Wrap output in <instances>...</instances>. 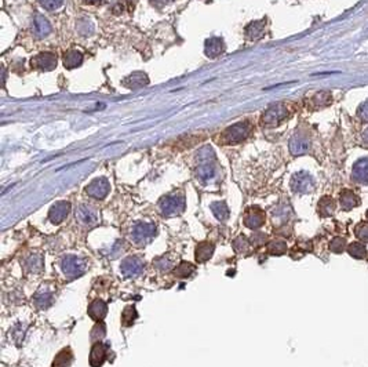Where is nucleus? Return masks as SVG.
Wrapping results in <instances>:
<instances>
[{"label":"nucleus","mask_w":368,"mask_h":367,"mask_svg":"<svg viewBox=\"0 0 368 367\" xmlns=\"http://www.w3.org/2000/svg\"><path fill=\"white\" fill-rule=\"evenodd\" d=\"M197 160V170L196 175L201 182H210L217 177V164H215V155L210 147H204L199 151L196 156Z\"/></svg>","instance_id":"nucleus-1"},{"label":"nucleus","mask_w":368,"mask_h":367,"mask_svg":"<svg viewBox=\"0 0 368 367\" xmlns=\"http://www.w3.org/2000/svg\"><path fill=\"white\" fill-rule=\"evenodd\" d=\"M251 133V124L250 122H239L234 123L233 126L222 133L221 140L224 144H239L243 142Z\"/></svg>","instance_id":"nucleus-2"},{"label":"nucleus","mask_w":368,"mask_h":367,"mask_svg":"<svg viewBox=\"0 0 368 367\" xmlns=\"http://www.w3.org/2000/svg\"><path fill=\"white\" fill-rule=\"evenodd\" d=\"M288 117V109L284 104H275L264 112L261 122L265 127H275Z\"/></svg>","instance_id":"nucleus-3"},{"label":"nucleus","mask_w":368,"mask_h":367,"mask_svg":"<svg viewBox=\"0 0 368 367\" xmlns=\"http://www.w3.org/2000/svg\"><path fill=\"white\" fill-rule=\"evenodd\" d=\"M61 268L66 277L69 279H76V277L82 276L86 269H87V262L86 260L80 257H75V256H68L61 261Z\"/></svg>","instance_id":"nucleus-4"},{"label":"nucleus","mask_w":368,"mask_h":367,"mask_svg":"<svg viewBox=\"0 0 368 367\" xmlns=\"http://www.w3.org/2000/svg\"><path fill=\"white\" fill-rule=\"evenodd\" d=\"M185 209V199L181 193L167 195L160 200V210L164 215H175L184 211Z\"/></svg>","instance_id":"nucleus-5"},{"label":"nucleus","mask_w":368,"mask_h":367,"mask_svg":"<svg viewBox=\"0 0 368 367\" xmlns=\"http://www.w3.org/2000/svg\"><path fill=\"white\" fill-rule=\"evenodd\" d=\"M316 182L315 178L306 171L295 173L291 178V189L295 193H310L315 191Z\"/></svg>","instance_id":"nucleus-6"},{"label":"nucleus","mask_w":368,"mask_h":367,"mask_svg":"<svg viewBox=\"0 0 368 367\" xmlns=\"http://www.w3.org/2000/svg\"><path fill=\"white\" fill-rule=\"evenodd\" d=\"M156 235V226L149 222H138L134 225L133 231H131V236L133 240L138 243V245H145L150 242L153 236Z\"/></svg>","instance_id":"nucleus-7"},{"label":"nucleus","mask_w":368,"mask_h":367,"mask_svg":"<svg viewBox=\"0 0 368 367\" xmlns=\"http://www.w3.org/2000/svg\"><path fill=\"white\" fill-rule=\"evenodd\" d=\"M57 62H58V59H57V55L54 54V52H40L38 55H35L32 58V61H31V64L35 69H38V71H43V72H48L52 71L55 66H57Z\"/></svg>","instance_id":"nucleus-8"},{"label":"nucleus","mask_w":368,"mask_h":367,"mask_svg":"<svg viewBox=\"0 0 368 367\" xmlns=\"http://www.w3.org/2000/svg\"><path fill=\"white\" fill-rule=\"evenodd\" d=\"M110 191V185L106 178H95L94 181H91L90 184L86 188V192L89 196L94 198V199H103L108 196V193Z\"/></svg>","instance_id":"nucleus-9"},{"label":"nucleus","mask_w":368,"mask_h":367,"mask_svg":"<svg viewBox=\"0 0 368 367\" xmlns=\"http://www.w3.org/2000/svg\"><path fill=\"white\" fill-rule=\"evenodd\" d=\"M143 270V261L138 257L124 258L120 264V272L123 276L134 277L138 276Z\"/></svg>","instance_id":"nucleus-10"},{"label":"nucleus","mask_w":368,"mask_h":367,"mask_svg":"<svg viewBox=\"0 0 368 367\" xmlns=\"http://www.w3.org/2000/svg\"><path fill=\"white\" fill-rule=\"evenodd\" d=\"M290 152L294 156H299V155L308 154L310 151V141L309 138L305 134L297 133L295 135H292L288 144Z\"/></svg>","instance_id":"nucleus-11"},{"label":"nucleus","mask_w":368,"mask_h":367,"mask_svg":"<svg viewBox=\"0 0 368 367\" xmlns=\"http://www.w3.org/2000/svg\"><path fill=\"white\" fill-rule=\"evenodd\" d=\"M76 218L79 219L80 224L83 225L91 226L94 224H97L98 221V214L97 210L94 207L89 206V205H80L76 209Z\"/></svg>","instance_id":"nucleus-12"},{"label":"nucleus","mask_w":368,"mask_h":367,"mask_svg":"<svg viewBox=\"0 0 368 367\" xmlns=\"http://www.w3.org/2000/svg\"><path fill=\"white\" fill-rule=\"evenodd\" d=\"M32 31L33 36L36 39H45L51 33V25H50L48 19L46 18L45 15L36 14L35 18H33Z\"/></svg>","instance_id":"nucleus-13"},{"label":"nucleus","mask_w":368,"mask_h":367,"mask_svg":"<svg viewBox=\"0 0 368 367\" xmlns=\"http://www.w3.org/2000/svg\"><path fill=\"white\" fill-rule=\"evenodd\" d=\"M71 211V205L69 202H57L55 205H52L48 212V218L52 224H61Z\"/></svg>","instance_id":"nucleus-14"},{"label":"nucleus","mask_w":368,"mask_h":367,"mask_svg":"<svg viewBox=\"0 0 368 367\" xmlns=\"http://www.w3.org/2000/svg\"><path fill=\"white\" fill-rule=\"evenodd\" d=\"M265 224V214L257 207L247 210L244 215V225L250 229H258Z\"/></svg>","instance_id":"nucleus-15"},{"label":"nucleus","mask_w":368,"mask_h":367,"mask_svg":"<svg viewBox=\"0 0 368 367\" xmlns=\"http://www.w3.org/2000/svg\"><path fill=\"white\" fill-rule=\"evenodd\" d=\"M352 178L357 184L367 185L368 184V157H362L356 161L352 170Z\"/></svg>","instance_id":"nucleus-16"},{"label":"nucleus","mask_w":368,"mask_h":367,"mask_svg":"<svg viewBox=\"0 0 368 367\" xmlns=\"http://www.w3.org/2000/svg\"><path fill=\"white\" fill-rule=\"evenodd\" d=\"M106 354H108V347L105 344H102V342H95L92 349H91L90 355L91 367L102 366V363L106 359Z\"/></svg>","instance_id":"nucleus-17"},{"label":"nucleus","mask_w":368,"mask_h":367,"mask_svg":"<svg viewBox=\"0 0 368 367\" xmlns=\"http://www.w3.org/2000/svg\"><path fill=\"white\" fill-rule=\"evenodd\" d=\"M266 28V19H261V21H252L248 25L245 26L244 32L247 39L250 40H258L264 35H265Z\"/></svg>","instance_id":"nucleus-18"},{"label":"nucleus","mask_w":368,"mask_h":367,"mask_svg":"<svg viewBox=\"0 0 368 367\" xmlns=\"http://www.w3.org/2000/svg\"><path fill=\"white\" fill-rule=\"evenodd\" d=\"M224 52H225V43L221 38H211L206 42L204 52L207 57L217 58Z\"/></svg>","instance_id":"nucleus-19"},{"label":"nucleus","mask_w":368,"mask_h":367,"mask_svg":"<svg viewBox=\"0 0 368 367\" xmlns=\"http://www.w3.org/2000/svg\"><path fill=\"white\" fill-rule=\"evenodd\" d=\"M149 83V79L146 76V73L143 72H134L131 73L130 76H127L124 80H123V84L127 87V89H141L143 86H146Z\"/></svg>","instance_id":"nucleus-20"},{"label":"nucleus","mask_w":368,"mask_h":367,"mask_svg":"<svg viewBox=\"0 0 368 367\" xmlns=\"http://www.w3.org/2000/svg\"><path fill=\"white\" fill-rule=\"evenodd\" d=\"M339 203H341V207L345 211H349L352 209H355L360 205V198L356 195L353 191L350 189H345L341 192V196H339Z\"/></svg>","instance_id":"nucleus-21"},{"label":"nucleus","mask_w":368,"mask_h":367,"mask_svg":"<svg viewBox=\"0 0 368 367\" xmlns=\"http://www.w3.org/2000/svg\"><path fill=\"white\" fill-rule=\"evenodd\" d=\"M106 311H108V307L106 304L101 301V300H95L90 304L89 307V315H90L91 319H94L95 322H101L105 315H106Z\"/></svg>","instance_id":"nucleus-22"},{"label":"nucleus","mask_w":368,"mask_h":367,"mask_svg":"<svg viewBox=\"0 0 368 367\" xmlns=\"http://www.w3.org/2000/svg\"><path fill=\"white\" fill-rule=\"evenodd\" d=\"M335 200L332 199L331 196H324L319 202L317 210H319V214L322 217H331L335 212Z\"/></svg>","instance_id":"nucleus-23"},{"label":"nucleus","mask_w":368,"mask_h":367,"mask_svg":"<svg viewBox=\"0 0 368 367\" xmlns=\"http://www.w3.org/2000/svg\"><path fill=\"white\" fill-rule=\"evenodd\" d=\"M83 62V54L78 50H69L68 52H65L64 55V65L68 69H73L78 68Z\"/></svg>","instance_id":"nucleus-24"},{"label":"nucleus","mask_w":368,"mask_h":367,"mask_svg":"<svg viewBox=\"0 0 368 367\" xmlns=\"http://www.w3.org/2000/svg\"><path fill=\"white\" fill-rule=\"evenodd\" d=\"M331 103H332V97H331L328 91H320V93H316L315 96L312 97V105H313V108L328 106Z\"/></svg>","instance_id":"nucleus-25"},{"label":"nucleus","mask_w":368,"mask_h":367,"mask_svg":"<svg viewBox=\"0 0 368 367\" xmlns=\"http://www.w3.org/2000/svg\"><path fill=\"white\" fill-rule=\"evenodd\" d=\"M214 251V246L208 242H204V243H200L196 249V258L199 262H204L208 258L213 256Z\"/></svg>","instance_id":"nucleus-26"},{"label":"nucleus","mask_w":368,"mask_h":367,"mask_svg":"<svg viewBox=\"0 0 368 367\" xmlns=\"http://www.w3.org/2000/svg\"><path fill=\"white\" fill-rule=\"evenodd\" d=\"M348 253L350 254V257L357 258V260H363L367 257V249L363 243L359 242H353L348 246Z\"/></svg>","instance_id":"nucleus-27"},{"label":"nucleus","mask_w":368,"mask_h":367,"mask_svg":"<svg viewBox=\"0 0 368 367\" xmlns=\"http://www.w3.org/2000/svg\"><path fill=\"white\" fill-rule=\"evenodd\" d=\"M211 210H213L214 215L220 221H225L229 217V209L226 206L225 202H215V203H213Z\"/></svg>","instance_id":"nucleus-28"},{"label":"nucleus","mask_w":368,"mask_h":367,"mask_svg":"<svg viewBox=\"0 0 368 367\" xmlns=\"http://www.w3.org/2000/svg\"><path fill=\"white\" fill-rule=\"evenodd\" d=\"M76 29H78V32L80 36H90L94 32V24L91 22L90 19L87 18H82L79 19L78 24H76Z\"/></svg>","instance_id":"nucleus-29"},{"label":"nucleus","mask_w":368,"mask_h":367,"mask_svg":"<svg viewBox=\"0 0 368 367\" xmlns=\"http://www.w3.org/2000/svg\"><path fill=\"white\" fill-rule=\"evenodd\" d=\"M72 363V354L69 349H64L59 352L58 356L54 361V367H68Z\"/></svg>","instance_id":"nucleus-30"},{"label":"nucleus","mask_w":368,"mask_h":367,"mask_svg":"<svg viewBox=\"0 0 368 367\" xmlns=\"http://www.w3.org/2000/svg\"><path fill=\"white\" fill-rule=\"evenodd\" d=\"M25 266L26 269L31 270V272H39L43 266V260L39 256H31V257L26 258Z\"/></svg>","instance_id":"nucleus-31"},{"label":"nucleus","mask_w":368,"mask_h":367,"mask_svg":"<svg viewBox=\"0 0 368 367\" xmlns=\"http://www.w3.org/2000/svg\"><path fill=\"white\" fill-rule=\"evenodd\" d=\"M52 301V294L48 291H39L35 296V303L38 304V307L40 308H47Z\"/></svg>","instance_id":"nucleus-32"},{"label":"nucleus","mask_w":368,"mask_h":367,"mask_svg":"<svg viewBox=\"0 0 368 367\" xmlns=\"http://www.w3.org/2000/svg\"><path fill=\"white\" fill-rule=\"evenodd\" d=\"M285 251H287V245L283 240H275L268 246V253L273 254V256H281Z\"/></svg>","instance_id":"nucleus-33"},{"label":"nucleus","mask_w":368,"mask_h":367,"mask_svg":"<svg viewBox=\"0 0 368 367\" xmlns=\"http://www.w3.org/2000/svg\"><path fill=\"white\" fill-rule=\"evenodd\" d=\"M153 264L157 266V269L170 270L171 268H173V266H174L175 260H174V258L168 257V256H163V257H160L159 260H156Z\"/></svg>","instance_id":"nucleus-34"},{"label":"nucleus","mask_w":368,"mask_h":367,"mask_svg":"<svg viewBox=\"0 0 368 367\" xmlns=\"http://www.w3.org/2000/svg\"><path fill=\"white\" fill-rule=\"evenodd\" d=\"M137 311L134 307H127V308L123 311L122 315V322L124 326H130L133 324V322L137 319Z\"/></svg>","instance_id":"nucleus-35"},{"label":"nucleus","mask_w":368,"mask_h":367,"mask_svg":"<svg viewBox=\"0 0 368 367\" xmlns=\"http://www.w3.org/2000/svg\"><path fill=\"white\" fill-rule=\"evenodd\" d=\"M194 270V266L192 264H189V262H181V264L178 265L177 268H175L174 273L175 276L178 277H187Z\"/></svg>","instance_id":"nucleus-36"},{"label":"nucleus","mask_w":368,"mask_h":367,"mask_svg":"<svg viewBox=\"0 0 368 367\" xmlns=\"http://www.w3.org/2000/svg\"><path fill=\"white\" fill-rule=\"evenodd\" d=\"M345 247H346V240L341 236L334 238L329 243V250L332 253H336V254H341L342 251H345Z\"/></svg>","instance_id":"nucleus-37"},{"label":"nucleus","mask_w":368,"mask_h":367,"mask_svg":"<svg viewBox=\"0 0 368 367\" xmlns=\"http://www.w3.org/2000/svg\"><path fill=\"white\" fill-rule=\"evenodd\" d=\"M42 7H45L46 10L48 11H54V10H58L59 7L64 4L65 0H39Z\"/></svg>","instance_id":"nucleus-38"},{"label":"nucleus","mask_w":368,"mask_h":367,"mask_svg":"<svg viewBox=\"0 0 368 367\" xmlns=\"http://www.w3.org/2000/svg\"><path fill=\"white\" fill-rule=\"evenodd\" d=\"M356 235H357V238L360 239L362 242L368 243V224H362V225L357 226Z\"/></svg>","instance_id":"nucleus-39"},{"label":"nucleus","mask_w":368,"mask_h":367,"mask_svg":"<svg viewBox=\"0 0 368 367\" xmlns=\"http://www.w3.org/2000/svg\"><path fill=\"white\" fill-rule=\"evenodd\" d=\"M357 115L362 119L363 122H368V100L360 105V108L357 110Z\"/></svg>","instance_id":"nucleus-40"},{"label":"nucleus","mask_w":368,"mask_h":367,"mask_svg":"<svg viewBox=\"0 0 368 367\" xmlns=\"http://www.w3.org/2000/svg\"><path fill=\"white\" fill-rule=\"evenodd\" d=\"M288 212H290V209L287 206H280L277 207L275 212H273V215H275V218L277 217V218H287L288 217Z\"/></svg>","instance_id":"nucleus-41"},{"label":"nucleus","mask_w":368,"mask_h":367,"mask_svg":"<svg viewBox=\"0 0 368 367\" xmlns=\"http://www.w3.org/2000/svg\"><path fill=\"white\" fill-rule=\"evenodd\" d=\"M153 1V4H156V6H166V4H168V3H171L173 0H152Z\"/></svg>","instance_id":"nucleus-42"},{"label":"nucleus","mask_w":368,"mask_h":367,"mask_svg":"<svg viewBox=\"0 0 368 367\" xmlns=\"http://www.w3.org/2000/svg\"><path fill=\"white\" fill-rule=\"evenodd\" d=\"M363 140L366 141V144L368 145V127L364 130V133H363Z\"/></svg>","instance_id":"nucleus-43"},{"label":"nucleus","mask_w":368,"mask_h":367,"mask_svg":"<svg viewBox=\"0 0 368 367\" xmlns=\"http://www.w3.org/2000/svg\"><path fill=\"white\" fill-rule=\"evenodd\" d=\"M86 1H89V3H98V1H102V0H86Z\"/></svg>","instance_id":"nucleus-44"},{"label":"nucleus","mask_w":368,"mask_h":367,"mask_svg":"<svg viewBox=\"0 0 368 367\" xmlns=\"http://www.w3.org/2000/svg\"><path fill=\"white\" fill-rule=\"evenodd\" d=\"M367 218H368V211H367Z\"/></svg>","instance_id":"nucleus-45"}]
</instances>
